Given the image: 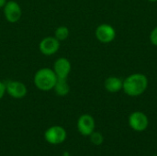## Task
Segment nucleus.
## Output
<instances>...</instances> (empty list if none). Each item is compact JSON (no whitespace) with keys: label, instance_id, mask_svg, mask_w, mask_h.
Wrapping results in <instances>:
<instances>
[{"label":"nucleus","instance_id":"ddd939ff","mask_svg":"<svg viewBox=\"0 0 157 156\" xmlns=\"http://www.w3.org/2000/svg\"><path fill=\"white\" fill-rule=\"evenodd\" d=\"M68 36H69V29L65 26H61V27L57 28L55 30V33H54V37L59 41L66 40L68 38Z\"/></svg>","mask_w":157,"mask_h":156},{"label":"nucleus","instance_id":"1a4fd4ad","mask_svg":"<svg viewBox=\"0 0 157 156\" xmlns=\"http://www.w3.org/2000/svg\"><path fill=\"white\" fill-rule=\"evenodd\" d=\"M77 130L84 136H90L95 130V120L91 115L84 114L77 120Z\"/></svg>","mask_w":157,"mask_h":156},{"label":"nucleus","instance_id":"f257e3e1","mask_svg":"<svg viewBox=\"0 0 157 156\" xmlns=\"http://www.w3.org/2000/svg\"><path fill=\"white\" fill-rule=\"evenodd\" d=\"M148 87L147 77L140 73L132 74L123 80L122 89L129 97H139L145 92Z\"/></svg>","mask_w":157,"mask_h":156},{"label":"nucleus","instance_id":"9b49d317","mask_svg":"<svg viewBox=\"0 0 157 156\" xmlns=\"http://www.w3.org/2000/svg\"><path fill=\"white\" fill-rule=\"evenodd\" d=\"M123 81L116 76H109L105 80L104 86L107 91L110 93H117L122 89Z\"/></svg>","mask_w":157,"mask_h":156},{"label":"nucleus","instance_id":"a211bd4d","mask_svg":"<svg viewBox=\"0 0 157 156\" xmlns=\"http://www.w3.org/2000/svg\"><path fill=\"white\" fill-rule=\"evenodd\" d=\"M63 156H70V154H69L68 152H64V153L63 154Z\"/></svg>","mask_w":157,"mask_h":156},{"label":"nucleus","instance_id":"2eb2a0df","mask_svg":"<svg viewBox=\"0 0 157 156\" xmlns=\"http://www.w3.org/2000/svg\"><path fill=\"white\" fill-rule=\"evenodd\" d=\"M150 40H151L153 45L157 46V27H155L152 30V32L150 34Z\"/></svg>","mask_w":157,"mask_h":156},{"label":"nucleus","instance_id":"0eeeda50","mask_svg":"<svg viewBox=\"0 0 157 156\" xmlns=\"http://www.w3.org/2000/svg\"><path fill=\"white\" fill-rule=\"evenodd\" d=\"M39 48L42 54L47 56L53 55L60 48V41L55 37H46L40 42Z\"/></svg>","mask_w":157,"mask_h":156},{"label":"nucleus","instance_id":"7ed1b4c3","mask_svg":"<svg viewBox=\"0 0 157 156\" xmlns=\"http://www.w3.org/2000/svg\"><path fill=\"white\" fill-rule=\"evenodd\" d=\"M67 137L66 131L62 126H52L44 133V138L47 143L52 145L63 143Z\"/></svg>","mask_w":157,"mask_h":156},{"label":"nucleus","instance_id":"39448f33","mask_svg":"<svg viewBox=\"0 0 157 156\" xmlns=\"http://www.w3.org/2000/svg\"><path fill=\"white\" fill-rule=\"evenodd\" d=\"M4 15L8 22L15 23L20 19L22 16V10L20 6L17 2L8 1L4 6Z\"/></svg>","mask_w":157,"mask_h":156},{"label":"nucleus","instance_id":"9d476101","mask_svg":"<svg viewBox=\"0 0 157 156\" xmlns=\"http://www.w3.org/2000/svg\"><path fill=\"white\" fill-rule=\"evenodd\" d=\"M53 71L58 79H66L71 72V63L66 58H59L54 63Z\"/></svg>","mask_w":157,"mask_h":156},{"label":"nucleus","instance_id":"4468645a","mask_svg":"<svg viewBox=\"0 0 157 156\" xmlns=\"http://www.w3.org/2000/svg\"><path fill=\"white\" fill-rule=\"evenodd\" d=\"M90 141L94 145H101L103 143L104 138L103 135L100 132H95L93 131L90 134Z\"/></svg>","mask_w":157,"mask_h":156},{"label":"nucleus","instance_id":"6e6552de","mask_svg":"<svg viewBox=\"0 0 157 156\" xmlns=\"http://www.w3.org/2000/svg\"><path fill=\"white\" fill-rule=\"evenodd\" d=\"M6 91L13 98H23L27 95L26 86L19 81H7L6 83Z\"/></svg>","mask_w":157,"mask_h":156},{"label":"nucleus","instance_id":"6ab92c4d","mask_svg":"<svg viewBox=\"0 0 157 156\" xmlns=\"http://www.w3.org/2000/svg\"><path fill=\"white\" fill-rule=\"evenodd\" d=\"M148 1H150V2H153V3H155V2H157V0H148Z\"/></svg>","mask_w":157,"mask_h":156},{"label":"nucleus","instance_id":"f8f14e48","mask_svg":"<svg viewBox=\"0 0 157 156\" xmlns=\"http://www.w3.org/2000/svg\"><path fill=\"white\" fill-rule=\"evenodd\" d=\"M55 93L59 97H64L70 92V86L68 85L66 79H57V82L53 87Z\"/></svg>","mask_w":157,"mask_h":156},{"label":"nucleus","instance_id":"20e7f679","mask_svg":"<svg viewBox=\"0 0 157 156\" xmlns=\"http://www.w3.org/2000/svg\"><path fill=\"white\" fill-rule=\"evenodd\" d=\"M149 120L147 116L141 112L135 111L132 112L129 117V125L135 131H144L147 129Z\"/></svg>","mask_w":157,"mask_h":156},{"label":"nucleus","instance_id":"f03ea898","mask_svg":"<svg viewBox=\"0 0 157 156\" xmlns=\"http://www.w3.org/2000/svg\"><path fill=\"white\" fill-rule=\"evenodd\" d=\"M57 76L53 70L51 68H41L34 75V85L40 91H50L53 89L56 82Z\"/></svg>","mask_w":157,"mask_h":156},{"label":"nucleus","instance_id":"dca6fc26","mask_svg":"<svg viewBox=\"0 0 157 156\" xmlns=\"http://www.w3.org/2000/svg\"><path fill=\"white\" fill-rule=\"evenodd\" d=\"M6 92V84L0 81V99H2V97L5 96Z\"/></svg>","mask_w":157,"mask_h":156},{"label":"nucleus","instance_id":"f3484780","mask_svg":"<svg viewBox=\"0 0 157 156\" xmlns=\"http://www.w3.org/2000/svg\"><path fill=\"white\" fill-rule=\"evenodd\" d=\"M6 4V0H0V7H4Z\"/></svg>","mask_w":157,"mask_h":156},{"label":"nucleus","instance_id":"423d86ee","mask_svg":"<svg viewBox=\"0 0 157 156\" xmlns=\"http://www.w3.org/2000/svg\"><path fill=\"white\" fill-rule=\"evenodd\" d=\"M96 37L102 43H109L114 40L116 30L109 24H101L96 29Z\"/></svg>","mask_w":157,"mask_h":156}]
</instances>
